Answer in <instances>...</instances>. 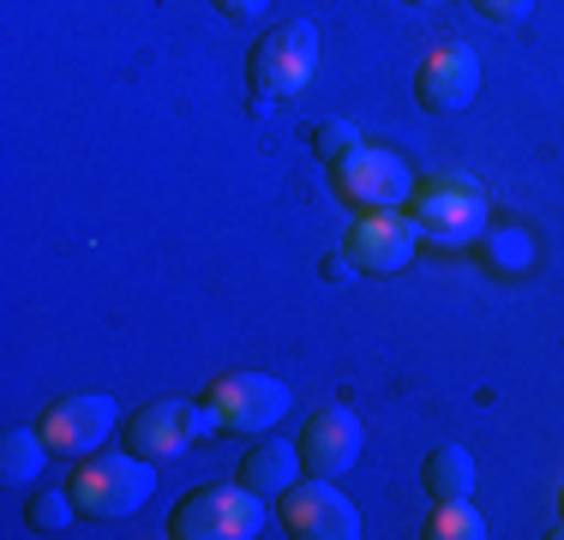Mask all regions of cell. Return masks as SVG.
<instances>
[{"label":"cell","instance_id":"cell-1","mask_svg":"<svg viewBox=\"0 0 564 540\" xmlns=\"http://www.w3.org/2000/svg\"><path fill=\"white\" fill-rule=\"evenodd\" d=\"M66 486H73V505L85 517L120 522V517L151 505L156 475H151V456H139V451H97V456H78Z\"/></svg>","mask_w":564,"mask_h":540},{"label":"cell","instance_id":"cell-2","mask_svg":"<svg viewBox=\"0 0 564 540\" xmlns=\"http://www.w3.org/2000/svg\"><path fill=\"white\" fill-rule=\"evenodd\" d=\"M318 73V24L313 19H282L276 31L259 36L247 61V78H252V97L259 102H294Z\"/></svg>","mask_w":564,"mask_h":540},{"label":"cell","instance_id":"cell-3","mask_svg":"<svg viewBox=\"0 0 564 540\" xmlns=\"http://www.w3.org/2000/svg\"><path fill=\"white\" fill-rule=\"evenodd\" d=\"M264 529V498L252 486H198L169 517L174 540H252Z\"/></svg>","mask_w":564,"mask_h":540},{"label":"cell","instance_id":"cell-4","mask_svg":"<svg viewBox=\"0 0 564 540\" xmlns=\"http://www.w3.org/2000/svg\"><path fill=\"white\" fill-rule=\"evenodd\" d=\"M414 223H421V240H433V247H445V252H463L487 235L492 205L475 181H433L414 198Z\"/></svg>","mask_w":564,"mask_h":540},{"label":"cell","instance_id":"cell-5","mask_svg":"<svg viewBox=\"0 0 564 540\" xmlns=\"http://www.w3.org/2000/svg\"><path fill=\"white\" fill-rule=\"evenodd\" d=\"M337 193L355 210H402L414 198V169L409 156L384 151V144H355L337 162Z\"/></svg>","mask_w":564,"mask_h":540},{"label":"cell","instance_id":"cell-6","mask_svg":"<svg viewBox=\"0 0 564 540\" xmlns=\"http://www.w3.org/2000/svg\"><path fill=\"white\" fill-rule=\"evenodd\" d=\"M223 421H217V409L210 402H181V397H163V402H151V409H139L132 414V426H127V444L139 456H151V463H163V456H181L186 444H205V439H217Z\"/></svg>","mask_w":564,"mask_h":540},{"label":"cell","instance_id":"cell-7","mask_svg":"<svg viewBox=\"0 0 564 540\" xmlns=\"http://www.w3.org/2000/svg\"><path fill=\"white\" fill-rule=\"evenodd\" d=\"M205 402L217 409L223 432H271L282 414H289L294 397L271 372H223V378H210Z\"/></svg>","mask_w":564,"mask_h":540},{"label":"cell","instance_id":"cell-8","mask_svg":"<svg viewBox=\"0 0 564 540\" xmlns=\"http://www.w3.org/2000/svg\"><path fill=\"white\" fill-rule=\"evenodd\" d=\"M276 505H282V529H289L294 540H355L360 534V510L318 475L294 480Z\"/></svg>","mask_w":564,"mask_h":540},{"label":"cell","instance_id":"cell-9","mask_svg":"<svg viewBox=\"0 0 564 540\" xmlns=\"http://www.w3.org/2000/svg\"><path fill=\"white\" fill-rule=\"evenodd\" d=\"M414 97L421 108H433V115H456V108H468L480 97V54L468 43H433L426 48V61L414 66Z\"/></svg>","mask_w":564,"mask_h":540},{"label":"cell","instance_id":"cell-10","mask_svg":"<svg viewBox=\"0 0 564 540\" xmlns=\"http://www.w3.org/2000/svg\"><path fill=\"white\" fill-rule=\"evenodd\" d=\"M115 397H102V390H90V397H66L55 402V409L36 421V432H43V444L55 456H97L102 439L115 432Z\"/></svg>","mask_w":564,"mask_h":540},{"label":"cell","instance_id":"cell-11","mask_svg":"<svg viewBox=\"0 0 564 540\" xmlns=\"http://www.w3.org/2000/svg\"><path fill=\"white\" fill-rule=\"evenodd\" d=\"M421 247V223L402 210H360V223L348 228V259L355 270H372V277H391L414 259Z\"/></svg>","mask_w":564,"mask_h":540},{"label":"cell","instance_id":"cell-12","mask_svg":"<svg viewBox=\"0 0 564 540\" xmlns=\"http://www.w3.org/2000/svg\"><path fill=\"white\" fill-rule=\"evenodd\" d=\"M360 421L348 409H318L313 421H306V432H301V463H306V475H318V480H337V475H348L355 468V456H360Z\"/></svg>","mask_w":564,"mask_h":540},{"label":"cell","instance_id":"cell-13","mask_svg":"<svg viewBox=\"0 0 564 540\" xmlns=\"http://www.w3.org/2000/svg\"><path fill=\"white\" fill-rule=\"evenodd\" d=\"M301 444L289 439H259L247 451V463H240V486H252L259 498H282L294 480H301Z\"/></svg>","mask_w":564,"mask_h":540},{"label":"cell","instance_id":"cell-14","mask_svg":"<svg viewBox=\"0 0 564 540\" xmlns=\"http://www.w3.org/2000/svg\"><path fill=\"white\" fill-rule=\"evenodd\" d=\"M421 480H426V493H433L438 505H451V498H475V456H468L463 444H438V451L426 456Z\"/></svg>","mask_w":564,"mask_h":540},{"label":"cell","instance_id":"cell-15","mask_svg":"<svg viewBox=\"0 0 564 540\" xmlns=\"http://www.w3.org/2000/svg\"><path fill=\"white\" fill-rule=\"evenodd\" d=\"M43 456H48V444H43V432H36V426H7V432H0V480H7V486L43 480Z\"/></svg>","mask_w":564,"mask_h":540},{"label":"cell","instance_id":"cell-16","mask_svg":"<svg viewBox=\"0 0 564 540\" xmlns=\"http://www.w3.org/2000/svg\"><path fill=\"white\" fill-rule=\"evenodd\" d=\"M475 247H480V259H487L492 270H529L534 264V240L522 235V228H487Z\"/></svg>","mask_w":564,"mask_h":540},{"label":"cell","instance_id":"cell-17","mask_svg":"<svg viewBox=\"0 0 564 540\" xmlns=\"http://www.w3.org/2000/svg\"><path fill=\"white\" fill-rule=\"evenodd\" d=\"M73 486H36V498H31V510H24V522H31L36 534H61V529H73Z\"/></svg>","mask_w":564,"mask_h":540},{"label":"cell","instance_id":"cell-18","mask_svg":"<svg viewBox=\"0 0 564 540\" xmlns=\"http://www.w3.org/2000/svg\"><path fill=\"white\" fill-rule=\"evenodd\" d=\"M433 540H480L487 534V517H480L468 498H451V505H438L433 510V529H426Z\"/></svg>","mask_w":564,"mask_h":540},{"label":"cell","instance_id":"cell-19","mask_svg":"<svg viewBox=\"0 0 564 540\" xmlns=\"http://www.w3.org/2000/svg\"><path fill=\"white\" fill-rule=\"evenodd\" d=\"M355 144H360V132L348 127V120H318L313 127V151H318V162H330V169H337Z\"/></svg>","mask_w":564,"mask_h":540},{"label":"cell","instance_id":"cell-20","mask_svg":"<svg viewBox=\"0 0 564 540\" xmlns=\"http://www.w3.org/2000/svg\"><path fill=\"white\" fill-rule=\"evenodd\" d=\"M475 12L492 19V24H522L534 12V0H475Z\"/></svg>","mask_w":564,"mask_h":540},{"label":"cell","instance_id":"cell-21","mask_svg":"<svg viewBox=\"0 0 564 540\" xmlns=\"http://www.w3.org/2000/svg\"><path fill=\"white\" fill-rule=\"evenodd\" d=\"M271 7V0H217V12L228 24H247V19H259V12Z\"/></svg>","mask_w":564,"mask_h":540},{"label":"cell","instance_id":"cell-22","mask_svg":"<svg viewBox=\"0 0 564 540\" xmlns=\"http://www.w3.org/2000/svg\"><path fill=\"white\" fill-rule=\"evenodd\" d=\"M553 534H564V486H558V529Z\"/></svg>","mask_w":564,"mask_h":540},{"label":"cell","instance_id":"cell-23","mask_svg":"<svg viewBox=\"0 0 564 540\" xmlns=\"http://www.w3.org/2000/svg\"><path fill=\"white\" fill-rule=\"evenodd\" d=\"M409 7H445V0H409Z\"/></svg>","mask_w":564,"mask_h":540}]
</instances>
